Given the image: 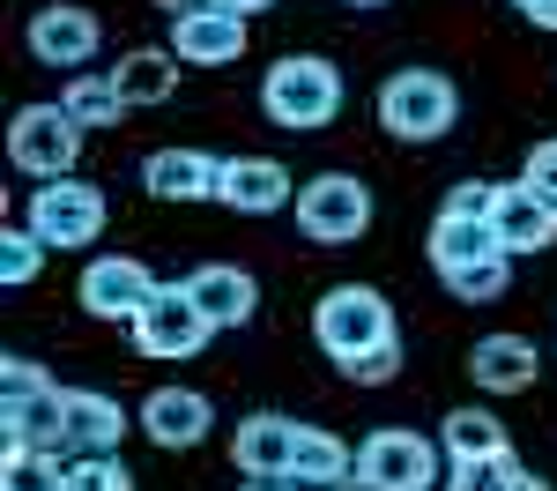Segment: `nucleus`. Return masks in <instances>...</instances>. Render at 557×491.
<instances>
[{"label": "nucleus", "mask_w": 557, "mask_h": 491, "mask_svg": "<svg viewBox=\"0 0 557 491\" xmlns=\"http://www.w3.org/2000/svg\"><path fill=\"white\" fill-rule=\"evenodd\" d=\"M343 97H349L343 67H335V60H320V52H283V60L260 75V112H268L275 127H298V134L335 127Z\"/></svg>", "instance_id": "obj_1"}, {"label": "nucleus", "mask_w": 557, "mask_h": 491, "mask_svg": "<svg viewBox=\"0 0 557 491\" xmlns=\"http://www.w3.org/2000/svg\"><path fill=\"white\" fill-rule=\"evenodd\" d=\"M372 112H380V127L394 142H438L461 120V89L438 67H394L380 83V97H372Z\"/></svg>", "instance_id": "obj_2"}, {"label": "nucleus", "mask_w": 557, "mask_h": 491, "mask_svg": "<svg viewBox=\"0 0 557 491\" xmlns=\"http://www.w3.org/2000/svg\"><path fill=\"white\" fill-rule=\"evenodd\" d=\"M0 432H8V446H60L67 454V388L30 357L0 365Z\"/></svg>", "instance_id": "obj_3"}, {"label": "nucleus", "mask_w": 557, "mask_h": 491, "mask_svg": "<svg viewBox=\"0 0 557 491\" xmlns=\"http://www.w3.org/2000/svg\"><path fill=\"white\" fill-rule=\"evenodd\" d=\"M386 335H401V328H394L386 291H372V283H335V291L312 306V343L335 357V365L364 357L372 343H386Z\"/></svg>", "instance_id": "obj_4"}, {"label": "nucleus", "mask_w": 557, "mask_h": 491, "mask_svg": "<svg viewBox=\"0 0 557 491\" xmlns=\"http://www.w3.org/2000/svg\"><path fill=\"white\" fill-rule=\"evenodd\" d=\"M298 231L312 246H357L364 231H372V186L357 172H320L298 186Z\"/></svg>", "instance_id": "obj_5"}, {"label": "nucleus", "mask_w": 557, "mask_h": 491, "mask_svg": "<svg viewBox=\"0 0 557 491\" xmlns=\"http://www.w3.org/2000/svg\"><path fill=\"white\" fill-rule=\"evenodd\" d=\"M357 477H372L386 491H438L446 484V446L409 432V425H380L357 440Z\"/></svg>", "instance_id": "obj_6"}, {"label": "nucleus", "mask_w": 557, "mask_h": 491, "mask_svg": "<svg viewBox=\"0 0 557 491\" xmlns=\"http://www.w3.org/2000/svg\"><path fill=\"white\" fill-rule=\"evenodd\" d=\"M83 134L67 120V105H23L15 120H8V157H15V172L23 179H75V157H83Z\"/></svg>", "instance_id": "obj_7"}, {"label": "nucleus", "mask_w": 557, "mask_h": 491, "mask_svg": "<svg viewBox=\"0 0 557 491\" xmlns=\"http://www.w3.org/2000/svg\"><path fill=\"white\" fill-rule=\"evenodd\" d=\"M104 223H112L104 186H89V179H45V186H30V231L45 246H97Z\"/></svg>", "instance_id": "obj_8"}, {"label": "nucleus", "mask_w": 557, "mask_h": 491, "mask_svg": "<svg viewBox=\"0 0 557 491\" xmlns=\"http://www.w3.org/2000/svg\"><path fill=\"white\" fill-rule=\"evenodd\" d=\"M127 335H134V351H141V357H157V365H186V357H201V343H209L215 328H209V312L186 298V283H164V291L127 320Z\"/></svg>", "instance_id": "obj_9"}, {"label": "nucleus", "mask_w": 557, "mask_h": 491, "mask_svg": "<svg viewBox=\"0 0 557 491\" xmlns=\"http://www.w3.org/2000/svg\"><path fill=\"white\" fill-rule=\"evenodd\" d=\"M164 283L149 275V268L134 261V254H104V261H83V275H75V306L89 312V320H134V312L149 306Z\"/></svg>", "instance_id": "obj_10"}, {"label": "nucleus", "mask_w": 557, "mask_h": 491, "mask_svg": "<svg viewBox=\"0 0 557 491\" xmlns=\"http://www.w3.org/2000/svg\"><path fill=\"white\" fill-rule=\"evenodd\" d=\"M23 45H30V60H45V67L83 75L89 60H97V45H104V30H97V15L75 8V0H45L38 15L23 23Z\"/></svg>", "instance_id": "obj_11"}, {"label": "nucleus", "mask_w": 557, "mask_h": 491, "mask_svg": "<svg viewBox=\"0 0 557 491\" xmlns=\"http://www.w3.org/2000/svg\"><path fill=\"white\" fill-rule=\"evenodd\" d=\"M215 201L238 209V217H275L283 201H298V179L283 172L275 157H223V172H215Z\"/></svg>", "instance_id": "obj_12"}, {"label": "nucleus", "mask_w": 557, "mask_h": 491, "mask_svg": "<svg viewBox=\"0 0 557 491\" xmlns=\"http://www.w3.org/2000/svg\"><path fill=\"white\" fill-rule=\"evenodd\" d=\"M134 425H141L149 440L164 446V454H186V446H201V440H209L215 402L201 395V388H157V395L134 409Z\"/></svg>", "instance_id": "obj_13"}, {"label": "nucleus", "mask_w": 557, "mask_h": 491, "mask_svg": "<svg viewBox=\"0 0 557 491\" xmlns=\"http://www.w3.org/2000/svg\"><path fill=\"white\" fill-rule=\"evenodd\" d=\"M298 417H283V409H253V417H238V432H231V462H238V477H290V462H298Z\"/></svg>", "instance_id": "obj_14"}, {"label": "nucleus", "mask_w": 557, "mask_h": 491, "mask_svg": "<svg viewBox=\"0 0 557 491\" xmlns=\"http://www.w3.org/2000/svg\"><path fill=\"white\" fill-rule=\"evenodd\" d=\"M491 231H498L506 254H550V246H557V209L528 186V179H513V186H498Z\"/></svg>", "instance_id": "obj_15"}, {"label": "nucleus", "mask_w": 557, "mask_h": 491, "mask_svg": "<svg viewBox=\"0 0 557 491\" xmlns=\"http://www.w3.org/2000/svg\"><path fill=\"white\" fill-rule=\"evenodd\" d=\"M186 298L209 312V328H246V320L260 312V283L238 261H201L194 275H186Z\"/></svg>", "instance_id": "obj_16"}, {"label": "nucleus", "mask_w": 557, "mask_h": 491, "mask_svg": "<svg viewBox=\"0 0 557 491\" xmlns=\"http://www.w3.org/2000/svg\"><path fill=\"white\" fill-rule=\"evenodd\" d=\"M535 372H543V357H535V343L528 335H475L469 351V380L483 388V395H520V388H535Z\"/></svg>", "instance_id": "obj_17"}, {"label": "nucleus", "mask_w": 557, "mask_h": 491, "mask_svg": "<svg viewBox=\"0 0 557 491\" xmlns=\"http://www.w3.org/2000/svg\"><path fill=\"white\" fill-rule=\"evenodd\" d=\"M172 52L186 60V67H231V60H246V15L201 8V15L172 23Z\"/></svg>", "instance_id": "obj_18"}, {"label": "nucleus", "mask_w": 557, "mask_h": 491, "mask_svg": "<svg viewBox=\"0 0 557 491\" xmlns=\"http://www.w3.org/2000/svg\"><path fill=\"white\" fill-rule=\"evenodd\" d=\"M215 172H223V157H209V149H149L141 157V186L157 201H215Z\"/></svg>", "instance_id": "obj_19"}, {"label": "nucleus", "mask_w": 557, "mask_h": 491, "mask_svg": "<svg viewBox=\"0 0 557 491\" xmlns=\"http://www.w3.org/2000/svg\"><path fill=\"white\" fill-rule=\"evenodd\" d=\"M127 425H134V417L112 395H97V388H67V454H75V462H89V454H120Z\"/></svg>", "instance_id": "obj_20"}, {"label": "nucleus", "mask_w": 557, "mask_h": 491, "mask_svg": "<svg viewBox=\"0 0 557 491\" xmlns=\"http://www.w3.org/2000/svg\"><path fill=\"white\" fill-rule=\"evenodd\" d=\"M424 254H431V268H438V275H454V268L491 261V254H506V246H498L491 217H454V209H438V217H431Z\"/></svg>", "instance_id": "obj_21"}, {"label": "nucleus", "mask_w": 557, "mask_h": 491, "mask_svg": "<svg viewBox=\"0 0 557 491\" xmlns=\"http://www.w3.org/2000/svg\"><path fill=\"white\" fill-rule=\"evenodd\" d=\"M178 67L186 60H178L172 45H134V52L112 60V83H120V97H127V112H134V105H164L178 89Z\"/></svg>", "instance_id": "obj_22"}, {"label": "nucleus", "mask_w": 557, "mask_h": 491, "mask_svg": "<svg viewBox=\"0 0 557 491\" xmlns=\"http://www.w3.org/2000/svg\"><path fill=\"white\" fill-rule=\"evenodd\" d=\"M438 446H446V462H506L513 446H506V425L491 417V409H446V425H438Z\"/></svg>", "instance_id": "obj_23"}, {"label": "nucleus", "mask_w": 557, "mask_h": 491, "mask_svg": "<svg viewBox=\"0 0 557 491\" xmlns=\"http://www.w3.org/2000/svg\"><path fill=\"white\" fill-rule=\"evenodd\" d=\"M343 477H357V446H343L335 440V432H327V425H305L298 432V462H290V484H343Z\"/></svg>", "instance_id": "obj_24"}, {"label": "nucleus", "mask_w": 557, "mask_h": 491, "mask_svg": "<svg viewBox=\"0 0 557 491\" xmlns=\"http://www.w3.org/2000/svg\"><path fill=\"white\" fill-rule=\"evenodd\" d=\"M75 477V454H60V446H8V462H0V491H67Z\"/></svg>", "instance_id": "obj_25"}, {"label": "nucleus", "mask_w": 557, "mask_h": 491, "mask_svg": "<svg viewBox=\"0 0 557 491\" xmlns=\"http://www.w3.org/2000/svg\"><path fill=\"white\" fill-rule=\"evenodd\" d=\"M60 105H67V120L75 127H120V112H127V97H120V83L112 75H67V89H60Z\"/></svg>", "instance_id": "obj_26"}, {"label": "nucleus", "mask_w": 557, "mask_h": 491, "mask_svg": "<svg viewBox=\"0 0 557 491\" xmlns=\"http://www.w3.org/2000/svg\"><path fill=\"white\" fill-rule=\"evenodd\" d=\"M45 254H52V246H45V238L30 231V223H8V231H0V283H8V291H23V283H38Z\"/></svg>", "instance_id": "obj_27"}, {"label": "nucleus", "mask_w": 557, "mask_h": 491, "mask_svg": "<svg viewBox=\"0 0 557 491\" xmlns=\"http://www.w3.org/2000/svg\"><path fill=\"white\" fill-rule=\"evenodd\" d=\"M506 275H513V254H491V261H469L454 268V275H438L461 306H491V298H506Z\"/></svg>", "instance_id": "obj_28"}, {"label": "nucleus", "mask_w": 557, "mask_h": 491, "mask_svg": "<svg viewBox=\"0 0 557 491\" xmlns=\"http://www.w3.org/2000/svg\"><path fill=\"white\" fill-rule=\"evenodd\" d=\"M343 380L349 388H386V380H401V335H386V343H372L364 357H349Z\"/></svg>", "instance_id": "obj_29"}, {"label": "nucleus", "mask_w": 557, "mask_h": 491, "mask_svg": "<svg viewBox=\"0 0 557 491\" xmlns=\"http://www.w3.org/2000/svg\"><path fill=\"white\" fill-rule=\"evenodd\" d=\"M506 484H513V454L506 462H446L438 491H506Z\"/></svg>", "instance_id": "obj_30"}, {"label": "nucleus", "mask_w": 557, "mask_h": 491, "mask_svg": "<svg viewBox=\"0 0 557 491\" xmlns=\"http://www.w3.org/2000/svg\"><path fill=\"white\" fill-rule=\"evenodd\" d=\"M67 491H134V469L120 454H89V462H75Z\"/></svg>", "instance_id": "obj_31"}, {"label": "nucleus", "mask_w": 557, "mask_h": 491, "mask_svg": "<svg viewBox=\"0 0 557 491\" xmlns=\"http://www.w3.org/2000/svg\"><path fill=\"white\" fill-rule=\"evenodd\" d=\"M438 209H454V217H491V209H498V179H454Z\"/></svg>", "instance_id": "obj_32"}, {"label": "nucleus", "mask_w": 557, "mask_h": 491, "mask_svg": "<svg viewBox=\"0 0 557 491\" xmlns=\"http://www.w3.org/2000/svg\"><path fill=\"white\" fill-rule=\"evenodd\" d=\"M520 179H528V186H535V194H543V201L557 209V134L528 149V172H520Z\"/></svg>", "instance_id": "obj_33"}, {"label": "nucleus", "mask_w": 557, "mask_h": 491, "mask_svg": "<svg viewBox=\"0 0 557 491\" xmlns=\"http://www.w3.org/2000/svg\"><path fill=\"white\" fill-rule=\"evenodd\" d=\"M520 15H528V23H535V30H557V0H528V8H520Z\"/></svg>", "instance_id": "obj_34"}, {"label": "nucleus", "mask_w": 557, "mask_h": 491, "mask_svg": "<svg viewBox=\"0 0 557 491\" xmlns=\"http://www.w3.org/2000/svg\"><path fill=\"white\" fill-rule=\"evenodd\" d=\"M157 8H164L172 23H186V15H201V8H215V0H157Z\"/></svg>", "instance_id": "obj_35"}, {"label": "nucleus", "mask_w": 557, "mask_h": 491, "mask_svg": "<svg viewBox=\"0 0 557 491\" xmlns=\"http://www.w3.org/2000/svg\"><path fill=\"white\" fill-rule=\"evenodd\" d=\"M506 491H550V477H535V469H520V462H513V484H506Z\"/></svg>", "instance_id": "obj_36"}, {"label": "nucleus", "mask_w": 557, "mask_h": 491, "mask_svg": "<svg viewBox=\"0 0 557 491\" xmlns=\"http://www.w3.org/2000/svg\"><path fill=\"white\" fill-rule=\"evenodd\" d=\"M246 491H305V484H290V477H246Z\"/></svg>", "instance_id": "obj_37"}, {"label": "nucleus", "mask_w": 557, "mask_h": 491, "mask_svg": "<svg viewBox=\"0 0 557 491\" xmlns=\"http://www.w3.org/2000/svg\"><path fill=\"white\" fill-rule=\"evenodd\" d=\"M215 8H231V15H260L268 0H215Z\"/></svg>", "instance_id": "obj_38"}, {"label": "nucleus", "mask_w": 557, "mask_h": 491, "mask_svg": "<svg viewBox=\"0 0 557 491\" xmlns=\"http://www.w3.org/2000/svg\"><path fill=\"white\" fill-rule=\"evenodd\" d=\"M335 491H386V484H372V477H343Z\"/></svg>", "instance_id": "obj_39"}, {"label": "nucleus", "mask_w": 557, "mask_h": 491, "mask_svg": "<svg viewBox=\"0 0 557 491\" xmlns=\"http://www.w3.org/2000/svg\"><path fill=\"white\" fill-rule=\"evenodd\" d=\"M343 8H386V0H343Z\"/></svg>", "instance_id": "obj_40"}, {"label": "nucleus", "mask_w": 557, "mask_h": 491, "mask_svg": "<svg viewBox=\"0 0 557 491\" xmlns=\"http://www.w3.org/2000/svg\"><path fill=\"white\" fill-rule=\"evenodd\" d=\"M513 8H528V0H513Z\"/></svg>", "instance_id": "obj_41"}]
</instances>
